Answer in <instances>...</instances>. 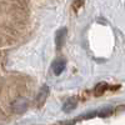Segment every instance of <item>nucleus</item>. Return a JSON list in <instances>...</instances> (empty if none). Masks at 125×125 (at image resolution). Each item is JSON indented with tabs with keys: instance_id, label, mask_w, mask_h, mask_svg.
Returning a JSON list of instances; mask_svg holds the SVG:
<instances>
[{
	"instance_id": "f03ea898",
	"label": "nucleus",
	"mask_w": 125,
	"mask_h": 125,
	"mask_svg": "<svg viewBox=\"0 0 125 125\" xmlns=\"http://www.w3.org/2000/svg\"><path fill=\"white\" fill-rule=\"evenodd\" d=\"M65 39H66V28H61L56 31L55 34V45L58 49H60L65 43Z\"/></svg>"
},
{
	"instance_id": "0eeeda50",
	"label": "nucleus",
	"mask_w": 125,
	"mask_h": 125,
	"mask_svg": "<svg viewBox=\"0 0 125 125\" xmlns=\"http://www.w3.org/2000/svg\"><path fill=\"white\" fill-rule=\"evenodd\" d=\"M83 4H84V0H75V3H74V9L78 10Z\"/></svg>"
},
{
	"instance_id": "39448f33",
	"label": "nucleus",
	"mask_w": 125,
	"mask_h": 125,
	"mask_svg": "<svg viewBox=\"0 0 125 125\" xmlns=\"http://www.w3.org/2000/svg\"><path fill=\"white\" fill-rule=\"evenodd\" d=\"M48 91H49V88H48V86H43V88H41V90H40V93H39V95H38V101H39L40 104L46 99Z\"/></svg>"
},
{
	"instance_id": "f257e3e1",
	"label": "nucleus",
	"mask_w": 125,
	"mask_h": 125,
	"mask_svg": "<svg viewBox=\"0 0 125 125\" xmlns=\"http://www.w3.org/2000/svg\"><path fill=\"white\" fill-rule=\"evenodd\" d=\"M28 108V100L25 98H18L13 104V110L18 114H21Z\"/></svg>"
},
{
	"instance_id": "423d86ee",
	"label": "nucleus",
	"mask_w": 125,
	"mask_h": 125,
	"mask_svg": "<svg viewBox=\"0 0 125 125\" xmlns=\"http://www.w3.org/2000/svg\"><path fill=\"white\" fill-rule=\"evenodd\" d=\"M105 90H106V83H100L95 88V95H101Z\"/></svg>"
},
{
	"instance_id": "7ed1b4c3",
	"label": "nucleus",
	"mask_w": 125,
	"mask_h": 125,
	"mask_svg": "<svg viewBox=\"0 0 125 125\" xmlns=\"http://www.w3.org/2000/svg\"><path fill=\"white\" fill-rule=\"evenodd\" d=\"M53 73L55 75H60L62 71H64L65 69V60L64 59H58L54 61V64H53Z\"/></svg>"
},
{
	"instance_id": "20e7f679",
	"label": "nucleus",
	"mask_w": 125,
	"mask_h": 125,
	"mask_svg": "<svg viewBox=\"0 0 125 125\" xmlns=\"http://www.w3.org/2000/svg\"><path fill=\"white\" fill-rule=\"evenodd\" d=\"M75 108H76V99L75 98H69L65 101L64 105H62V110H64L65 113H69L71 110H74Z\"/></svg>"
}]
</instances>
